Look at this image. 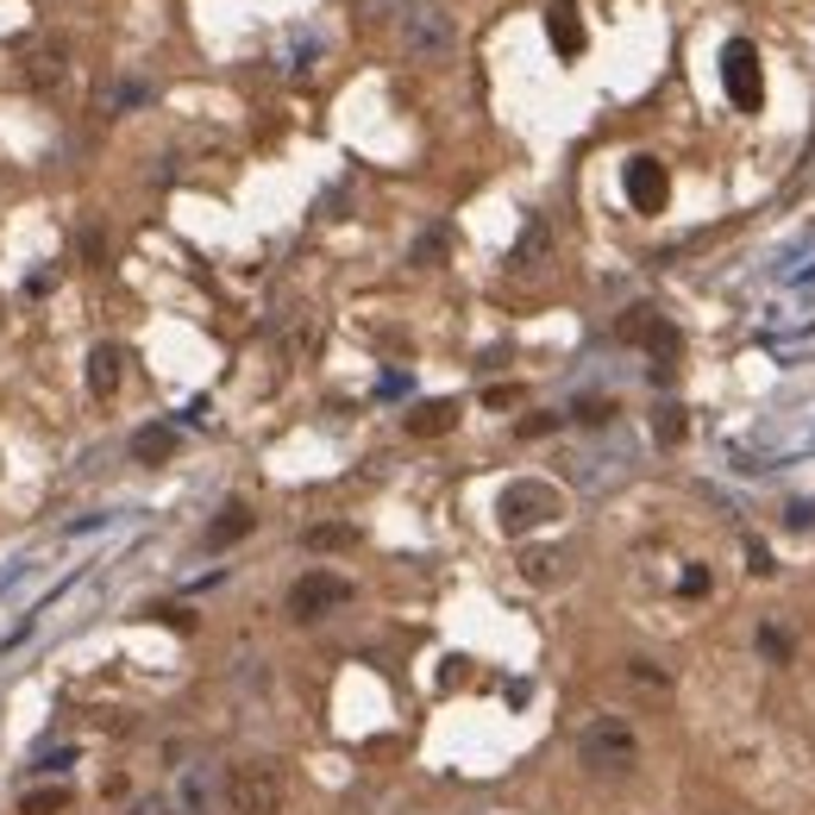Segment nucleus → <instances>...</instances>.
I'll list each match as a JSON object with an SVG mask.
<instances>
[{"instance_id":"f257e3e1","label":"nucleus","mask_w":815,"mask_h":815,"mask_svg":"<svg viewBox=\"0 0 815 815\" xmlns=\"http://www.w3.org/2000/svg\"><path fill=\"white\" fill-rule=\"evenodd\" d=\"M358 13H364V25H389L402 57L414 63H440L458 44V25L440 0H358Z\"/></svg>"},{"instance_id":"f03ea898","label":"nucleus","mask_w":815,"mask_h":815,"mask_svg":"<svg viewBox=\"0 0 815 815\" xmlns=\"http://www.w3.org/2000/svg\"><path fill=\"white\" fill-rule=\"evenodd\" d=\"M220 796H226V809L233 815H276L283 803H289V772H283L276 759H245V765L226 772Z\"/></svg>"},{"instance_id":"7ed1b4c3","label":"nucleus","mask_w":815,"mask_h":815,"mask_svg":"<svg viewBox=\"0 0 815 815\" xmlns=\"http://www.w3.org/2000/svg\"><path fill=\"white\" fill-rule=\"evenodd\" d=\"M578 759H583V772L622 777V772H634V765H641V734H634L622 716H596L578 734Z\"/></svg>"},{"instance_id":"20e7f679","label":"nucleus","mask_w":815,"mask_h":815,"mask_svg":"<svg viewBox=\"0 0 815 815\" xmlns=\"http://www.w3.org/2000/svg\"><path fill=\"white\" fill-rule=\"evenodd\" d=\"M564 515V496L559 484H540V477H515V484L496 496V521H502V533H533V527H552Z\"/></svg>"},{"instance_id":"39448f33","label":"nucleus","mask_w":815,"mask_h":815,"mask_svg":"<svg viewBox=\"0 0 815 815\" xmlns=\"http://www.w3.org/2000/svg\"><path fill=\"white\" fill-rule=\"evenodd\" d=\"M351 602V583L339 578V571H308V578L289 583V622H320V615H332V608H346Z\"/></svg>"},{"instance_id":"423d86ee","label":"nucleus","mask_w":815,"mask_h":815,"mask_svg":"<svg viewBox=\"0 0 815 815\" xmlns=\"http://www.w3.org/2000/svg\"><path fill=\"white\" fill-rule=\"evenodd\" d=\"M721 82H728V95H734L740 114H759V100H765V70H759V51L747 39H734L721 51Z\"/></svg>"},{"instance_id":"0eeeda50","label":"nucleus","mask_w":815,"mask_h":815,"mask_svg":"<svg viewBox=\"0 0 815 815\" xmlns=\"http://www.w3.org/2000/svg\"><path fill=\"white\" fill-rule=\"evenodd\" d=\"M20 76L32 82V88H57L63 76H70V44L57 39V32H39V39H20Z\"/></svg>"},{"instance_id":"6e6552de","label":"nucleus","mask_w":815,"mask_h":815,"mask_svg":"<svg viewBox=\"0 0 815 815\" xmlns=\"http://www.w3.org/2000/svg\"><path fill=\"white\" fill-rule=\"evenodd\" d=\"M627 201H634L641 214H659L665 201H671V176H665L659 157H634V163H627Z\"/></svg>"},{"instance_id":"1a4fd4ad","label":"nucleus","mask_w":815,"mask_h":815,"mask_svg":"<svg viewBox=\"0 0 815 815\" xmlns=\"http://www.w3.org/2000/svg\"><path fill=\"white\" fill-rule=\"evenodd\" d=\"M119 383H126V351H119V346H95V351H88V389H95L100 402H114Z\"/></svg>"},{"instance_id":"9d476101","label":"nucleus","mask_w":815,"mask_h":815,"mask_svg":"<svg viewBox=\"0 0 815 815\" xmlns=\"http://www.w3.org/2000/svg\"><path fill=\"white\" fill-rule=\"evenodd\" d=\"M546 32H552V51H559V57H578L583 51V20H578L571 0H552V7H546Z\"/></svg>"},{"instance_id":"9b49d317","label":"nucleus","mask_w":815,"mask_h":815,"mask_svg":"<svg viewBox=\"0 0 815 815\" xmlns=\"http://www.w3.org/2000/svg\"><path fill=\"white\" fill-rule=\"evenodd\" d=\"M252 527H257L252 508H245V502H226V508L214 515V527H208V546H214V552H226V546H239L245 533H252Z\"/></svg>"},{"instance_id":"f8f14e48","label":"nucleus","mask_w":815,"mask_h":815,"mask_svg":"<svg viewBox=\"0 0 815 815\" xmlns=\"http://www.w3.org/2000/svg\"><path fill=\"white\" fill-rule=\"evenodd\" d=\"M458 427V402H421L408 414V433L414 440H433V433H452Z\"/></svg>"},{"instance_id":"ddd939ff","label":"nucleus","mask_w":815,"mask_h":815,"mask_svg":"<svg viewBox=\"0 0 815 815\" xmlns=\"http://www.w3.org/2000/svg\"><path fill=\"white\" fill-rule=\"evenodd\" d=\"M170 452H176L170 427H138L133 433V458H138V465H170Z\"/></svg>"},{"instance_id":"4468645a","label":"nucleus","mask_w":815,"mask_h":815,"mask_svg":"<svg viewBox=\"0 0 815 815\" xmlns=\"http://www.w3.org/2000/svg\"><path fill=\"white\" fill-rule=\"evenodd\" d=\"M63 809H70V791H63V784H44V791L20 796V815H63Z\"/></svg>"},{"instance_id":"2eb2a0df","label":"nucleus","mask_w":815,"mask_h":815,"mask_svg":"<svg viewBox=\"0 0 815 815\" xmlns=\"http://www.w3.org/2000/svg\"><path fill=\"white\" fill-rule=\"evenodd\" d=\"M308 546H314V552H346V546H358V527H339V521L308 527Z\"/></svg>"},{"instance_id":"dca6fc26","label":"nucleus","mask_w":815,"mask_h":815,"mask_svg":"<svg viewBox=\"0 0 815 815\" xmlns=\"http://www.w3.org/2000/svg\"><path fill=\"white\" fill-rule=\"evenodd\" d=\"M653 433H659V446H684V433H690V421H684L678 402L659 408V421H653Z\"/></svg>"},{"instance_id":"f3484780","label":"nucleus","mask_w":815,"mask_h":815,"mask_svg":"<svg viewBox=\"0 0 815 815\" xmlns=\"http://www.w3.org/2000/svg\"><path fill=\"white\" fill-rule=\"evenodd\" d=\"M759 653L772 665H791V641H784V627H759Z\"/></svg>"},{"instance_id":"a211bd4d","label":"nucleus","mask_w":815,"mask_h":815,"mask_svg":"<svg viewBox=\"0 0 815 815\" xmlns=\"http://www.w3.org/2000/svg\"><path fill=\"white\" fill-rule=\"evenodd\" d=\"M63 765H76V747H51V753H39L32 772H63Z\"/></svg>"},{"instance_id":"6ab92c4d","label":"nucleus","mask_w":815,"mask_h":815,"mask_svg":"<svg viewBox=\"0 0 815 815\" xmlns=\"http://www.w3.org/2000/svg\"><path fill=\"white\" fill-rule=\"evenodd\" d=\"M571 414H578V421H590V427H602V421H608L615 408H608V402H578V408H571Z\"/></svg>"},{"instance_id":"aec40b11","label":"nucleus","mask_w":815,"mask_h":815,"mask_svg":"<svg viewBox=\"0 0 815 815\" xmlns=\"http://www.w3.org/2000/svg\"><path fill=\"white\" fill-rule=\"evenodd\" d=\"M157 622H170V627H182V634H194V615L189 608H151Z\"/></svg>"},{"instance_id":"412c9836","label":"nucleus","mask_w":815,"mask_h":815,"mask_svg":"<svg viewBox=\"0 0 815 815\" xmlns=\"http://www.w3.org/2000/svg\"><path fill=\"white\" fill-rule=\"evenodd\" d=\"M552 427H559V414H533V421H521L527 440H533V433H552Z\"/></svg>"},{"instance_id":"4be33fe9","label":"nucleus","mask_w":815,"mask_h":815,"mask_svg":"<svg viewBox=\"0 0 815 815\" xmlns=\"http://www.w3.org/2000/svg\"><path fill=\"white\" fill-rule=\"evenodd\" d=\"M484 402H489V408H508V402H521V389H508V383H502V389H489Z\"/></svg>"},{"instance_id":"5701e85b","label":"nucleus","mask_w":815,"mask_h":815,"mask_svg":"<svg viewBox=\"0 0 815 815\" xmlns=\"http://www.w3.org/2000/svg\"><path fill=\"white\" fill-rule=\"evenodd\" d=\"M163 809H170L163 796H145V803H133V815H163Z\"/></svg>"}]
</instances>
